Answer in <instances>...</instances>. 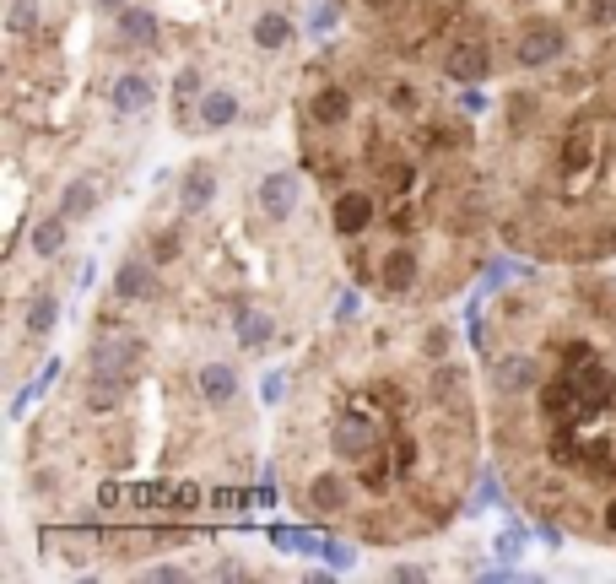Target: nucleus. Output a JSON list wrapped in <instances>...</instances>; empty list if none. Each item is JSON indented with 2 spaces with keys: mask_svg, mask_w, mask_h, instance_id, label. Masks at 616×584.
<instances>
[{
  "mask_svg": "<svg viewBox=\"0 0 616 584\" xmlns=\"http://www.w3.org/2000/svg\"><path fill=\"white\" fill-rule=\"evenodd\" d=\"M114 292H119V298H152V292H157L152 265H146V260H125V265H119V276H114Z\"/></svg>",
  "mask_w": 616,
  "mask_h": 584,
  "instance_id": "obj_11",
  "label": "nucleus"
},
{
  "mask_svg": "<svg viewBox=\"0 0 616 584\" xmlns=\"http://www.w3.org/2000/svg\"><path fill=\"white\" fill-rule=\"evenodd\" d=\"M233 119H238V98H233V92H206V98H200V125H206V130H222V125H233Z\"/></svg>",
  "mask_w": 616,
  "mask_h": 584,
  "instance_id": "obj_14",
  "label": "nucleus"
},
{
  "mask_svg": "<svg viewBox=\"0 0 616 584\" xmlns=\"http://www.w3.org/2000/svg\"><path fill=\"white\" fill-rule=\"evenodd\" d=\"M308 498H314V509H325V514H336L341 503H346V487H341V476H314V487H308Z\"/></svg>",
  "mask_w": 616,
  "mask_h": 584,
  "instance_id": "obj_21",
  "label": "nucleus"
},
{
  "mask_svg": "<svg viewBox=\"0 0 616 584\" xmlns=\"http://www.w3.org/2000/svg\"><path fill=\"white\" fill-rule=\"evenodd\" d=\"M265 341H271V320H265V314H254V309H238V347L260 352Z\"/></svg>",
  "mask_w": 616,
  "mask_h": 584,
  "instance_id": "obj_19",
  "label": "nucleus"
},
{
  "mask_svg": "<svg viewBox=\"0 0 616 584\" xmlns=\"http://www.w3.org/2000/svg\"><path fill=\"white\" fill-rule=\"evenodd\" d=\"M330 222H336V233H363L368 222H373V201H368L363 190H346V195H336Z\"/></svg>",
  "mask_w": 616,
  "mask_h": 584,
  "instance_id": "obj_7",
  "label": "nucleus"
},
{
  "mask_svg": "<svg viewBox=\"0 0 616 584\" xmlns=\"http://www.w3.org/2000/svg\"><path fill=\"white\" fill-rule=\"evenodd\" d=\"M65 222H71V217L60 211V217H44V222L33 228V249H38L44 260H55L60 249H65Z\"/></svg>",
  "mask_w": 616,
  "mask_h": 584,
  "instance_id": "obj_17",
  "label": "nucleus"
},
{
  "mask_svg": "<svg viewBox=\"0 0 616 584\" xmlns=\"http://www.w3.org/2000/svg\"><path fill=\"white\" fill-rule=\"evenodd\" d=\"M330 552V563H336V568H352V547H325Z\"/></svg>",
  "mask_w": 616,
  "mask_h": 584,
  "instance_id": "obj_32",
  "label": "nucleus"
},
{
  "mask_svg": "<svg viewBox=\"0 0 616 584\" xmlns=\"http://www.w3.org/2000/svg\"><path fill=\"white\" fill-rule=\"evenodd\" d=\"M352 314H357V292H346V298L336 303V320H352Z\"/></svg>",
  "mask_w": 616,
  "mask_h": 584,
  "instance_id": "obj_31",
  "label": "nucleus"
},
{
  "mask_svg": "<svg viewBox=\"0 0 616 584\" xmlns=\"http://www.w3.org/2000/svg\"><path fill=\"white\" fill-rule=\"evenodd\" d=\"M292 206H298V179L292 174H265L260 179V211L271 222H287Z\"/></svg>",
  "mask_w": 616,
  "mask_h": 584,
  "instance_id": "obj_5",
  "label": "nucleus"
},
{
  "mask_svg": "<svg viewBox=\"0 0 616 584\" xmlns=\"http://www.w3.org/2000/svg\"><path fill=\"white\" fill-rule=\"evenodd\" d=\"M411 282H417V255H411V249H390V255H384V287L411 292Z\"/></svg>",
  "mask_w": 616,
  "mask_h": 584,
  "instance_id": "obj_15",
  "label": "nucleus"
},
{
  "mask_svg": "<svg viewBox=\"0 0 616 584\" xmlns=\"http://www.w3.org/2000/svg\"><path fill=\"white\" fill-rule=\"evenodd\" d=\"M200 395H206L211 406H227L238 395V374L227 363H206V368H200Z\"/></svg>",
  "mask_w": 616,
  "mask_h": 584,
  "instance_id": "obj_12",
  "label": "nucleus"
},
{
  "mask_svg": "<svg viewBox=\"0 0 616 584\" xmlns=\"http://www.w3.org/2000/svg\"><path fill=\"white\" fill-rule=\"evenodd\" d=\"M119 33H125L130 44H152V38H157V17H152V11H141V6H125V11H119Z\"/></svg>",
  "mask_w": 616,
  "mask_h": 584,
  "instance_id": "obj_18",
  "label": "nucleus"
},
{
  "mask_svg": "<svg viewBox=\"0 0 616 584\" xmlns=\"http://www.w3.org/2000/svg\"><path fill=\"white\" fill-rule=\"evenodd\" d=\"M346 114H352V98H346V87H325L314 103H308V119H314V125H341Z\"/></svg>",
  "mask_w": 616,
  "mask_h": 584,
  "instance_id": "obj_13",
  "label": "nucleus"
},
{
  "mask_svg": "<svg viewBox=\"0 0 616 584\" xmlns=\"http://www.w3.org/2000/svg\"><path fill=\"white\" fill-rule=\"evenodd\" d=\"M492 379H498V390H503V395L530 390V384H535V363H530V357H503V363H498V374H492Z\"/></svg>",
  "mask_w": 616,
  "mask_h": 584,
  "instance_id": "obj_16",
  "label": "nucleus"
},
{
  "mask_svg": "<svg viewBox=\"0 0 616 584\" xmlns=\"http://www.w3.org/2000/svg\"><path fill=\"white\" fill-rule=\"evenodd\" d=\"M152 579H163V584H179V579H184V568H179V563H157V568H152Z\"/></svg>",
  "mask_w": 616,
  "mask_h": 584,
  "instance_id": "obj_30",
  "label": "nucleus"
},
{
  "mask_svg": "<svg viewBox=\"0 0 616 584\" xmlns=\"http://www.w3.org/2000/svg\"><path fill=\"white\" fill-rule=\"evenodd\" d=\"M330 444H336V455H346V460H368L373 449H379V428H373L368 417H357V411H346L336 428H330Z\"/></svg>",
  "mask_w": 616,
  "mask_h": 584,
  "instance_id": "obj_2",
  "label": "nucleus"
},
{
  "mask_svg": "<svg viewBox=\"0 0 616 584\" xmlns=\"http://www.w3.org/2000/svg\"><path fill=\"white\" fill-rule=\"evenodd\" d=\"M92 206H98V190H92V184L87 179H71V184H65V195H60V211H65V217H87V211Z\"/></svg>",
  "mask_w": 616,
  "mask_h": 584,
  "instance_id": "obj_20",
  "label": "nucleus"
},
{
  "mask_svg": "<svg viewBox=\"0 0 616 584\" xmlns=\"http://www.w3.org/2000/svg\"><path fill=\"white\" fill-rule=\"evenodd\" d=\"M525 552V536H519V530H508V536L498 541V557H519Z\"/></svg>",
  "mask_w": 616,
  "mask_h": 584,
  "instance_id": "obj_28",
  "label": "nucleus"
},
{
  "mask_svg": "<svg viewBox=\"0 0 616 584\" xmlns=\"http://www.w3.org/2000/svg\"><path fill=\"white\" fill-rule=\"evenodd\" d=\"M157 103V87H152V76H141V71H125L114 82V109L119 114H146Z\"/></svg>",
  "mask_w": 616,
  "mask_h": 584,
  "instance_id": "obj_6",
  "label": "nucleus"
},
{
  "mask_svg": "<svg viewBox=\"0 0 616 584\" xmlns=\"http://www.w3.org/2000/svg\"><path fill=\"white\" fill-rule=\"evenodd\" d=\"M136 357H141V347L130 336H103L98 347H92V374H125L130 379Z\"/></svg>",
  "mask_w": 616,
  "mask_h": 584,
  "instance_id": "obj_4",
  "label": "nucleus"
},
{
  "mask_svg": "<svg viewBox=\"0 0 616 584\" xmlns=\"http://www.w3.org/2000/svg\"><path fill=\"white\" fill-rule=\"evenodd\" d=\"M606 530H616V498L606 503Z\"/></svg>",
  "mask_w": 616,
  "mask_h": 584,
  "instance_id": "obj_33",
  "label": "nucleus"
},
{
  "mask_svg": "<svg viewBox=\"0 0 616 584\" xmlns=\"http://www.w3.org/2000/svg\"><path fill=\"white\" fill-rule=\"evenodd\" d=\"M562 55V33L557 28H535L519 38V65H552Z\"/></svg>",
  "mask_w": 616,
  "mask_h": 584,
  "instance_id": "obj_8",
  "label": "nucleus"
},
{
  "mask_svg": "<svg viewBox=\"0 0 616 584\" xmlns=\"http://www.w3.org/2000/svg\"><path fill=\"white\" fill-rule=\"evenodd\" d=\"M568 363H579V374H568V390H573V406H579V411H595V406H606L611 395H616L611 368L589 363L584 347H568Z\"/></svg>",
  "mask_w": 616,
  "mask_h": 584,
  "instance_id": "obj_1",
  "label": "nucleus"
},
{
  "mask_svg": "<svg viewBox=\"0 0 616 584\" xmlns=\"http://www.w3.org/2000/svg\"><path fill=\"white\" fill-rule=\"evenodd\" d=\"M173 255H179V238L163 233V238H157V249H152V260H173Z\"/></svg>",
  "mask_w": 616,
  "mask_h": 584,
  "instance_id": "obj_29",
  "label": "nucleus"
},
{
  "mask_svg": "<svg viewBox=\"0 0 616 584\" xmlns=\"http://www.w3.org/2000/svg\"><path fill=\"white\" fill-rule=\"evenodd\" d=\"M55 320H60V303L49 298V292L28 303V336H49V330H55Z\"/></svg>",
  "mask_w": 616,
  "mask_h": 584,
  "instance_id": "obj_22",
  "label": "nucleus"
},
{
  "mask_svg": "<svg viewBox=\"0 0 616 584\" xmlns=\"http://www.w3.org/2000/svg\"><path fill=\"white\" fill-rule=\"evenodd\" d=\"M38 28V0H11V33L28 38Z\"/></svg>",
  "mask_w": 616,
  "mask_h": 584,
  "instance_id": "obj_25",
  "label": "nucleus"
},
{
  "mask_svg": "<svg viewBox=\"0 0 616 584\" xmlns=\"http://www.w3.org/2000/svg\"><path fill=\"white\" fill-rule=\"evenodd\" d=\"M211 195H217V174H211L206 163H195L190 174H184V190H179V206L184 211H206Z\"/></svg>",
  "mask_w": 616,
  "mask_h": 584,
  "instance_id": "obj_10",
  "label": "nucleus"
},
{
  "mask_svg": "<svg viewBox=\"0 0 616 584\" xmlns=\"http://www.w3.org/2000/svg\"><path fill=\"white\" fill-rule=\"evenodd\" d=\"M444 76L460 82V87L481 82V76H487V44H481V38H460V44L444 55Z\"/></svg>",
  "mask_w": 616,
  "mask_h": 584,
  "instance_id": "obj_3",
  "label": "nucleus"
},
{
  "mask_svg": "<svg viewBox=\"0 0 616 584\" xmlns=\"http://www.w3.org/2000/svg\"><path fill=\"white\" fill-rule=\"evenodd\" d=\"M125 395H130V379L125 374H92L87 379V411H114Z\"/></svg>",
  "mask_w": 616,
  "mask_h": 584,
  "instance_id": "obj_9",
  "label": "nucleus"
},
{
  "mask_svg": "<svg viewBox=\"0 0 616 584\" xmlns=\"http://www.w3.org/2000/svg\"><path fill=\"white\" fill-rule=\"evenodd\" d=\"M562 163H568V168H584V163H589V130H584V125L573 130L568 141H562Z\"/></svg>",
  "mask_w": 616,
  "mask_h": 584,
  "instance_id": "obj_24",
  "label": "nucleus"
},
{
  "mask_svg": "<svg viewBox=\"0 0 616 584\" xmlns=\"http://www.w3.org/2000/svg\"><path fill=\"white\" fill-rule=\"evenodd\" d=\"M584 17L589 22H616V0H584Z\"/></svg>",
  "mask_w": 616,
  "mask_h": 584,
  "instance_id": "obj_26",
  "label": "nucleus"
},
{
  "mask_svg": "<svg viewBox=\"0 0 616 584\" xmlns=\"http://www.w3.org/2000/svg\"><path fill=\"white\" fill-rule=\"evenodd\" d=\"M368 6H390V0H368Z\"/></svg>",
  "mask_w": 616,
  "mask_h": 584,
  "instance_id": "obj_34",
  "label": "nucleus"
},
{
  "mask_svg": "<svg viewBox=\"0 0 616 584\" xmlns=\"http://www.w3.org/2000/svg\"><path fill=\"white\" fill-rule=\"evenodd\" d=\"M287 38H292V22H287V17H276V11L254 22V44H260V49H281Z\"/></svg>",
  "mask_w": 616,
  "mask_h": 584,
  "instance_id": "obj_23",
  "label": "nucleus"
},
{
  "mask_svg": "<svg viewBox=\"0 0 616 584\" xmlns=\"http://www.w3.org/2000/svg\"><path fill=\"white\" fill-rule=\"evenodd\" d=\"M173 92H179V98H200V71H184L179 82H173Z\"/></svg>",
  "mask_w": 616,
  "mask_h": 584,
  "instance_id": "obj_27",
  "label": "nucleus"
}]
</instances>
